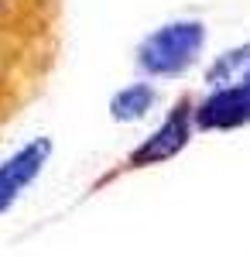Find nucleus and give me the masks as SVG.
Masks as SVG:
<instances>
[{
	"label": "nucleus",
	"instance_id": "obj_1",
	"mask_svg": "<svg viewBox=\"0 0 250 257\" xmlns=\"http://www.w3.org/2000/svg\"><path fill=\"white\" fill-rule=\"evenodd\" d=\"M202 48V24L195 21H178L161 31H154L141 48V62L151 72H178L199 55Z\"/></svg>",
	"mask_w": 250,
	"mask_h": 257
},
{
	"label": "nucleus",
	"instance_id": "obj_2",
	"mask_svg": "<svg viewBox=\"0 0 250 257\" xmlns=\"http://www.w3.org/2000/svg\"><path fill=\"white\" fill-rule=\"evenodd\" d=\"M45 155H48V144H45V141H38V144L24 148L21 155H14V158L0 168V209H7V206L14 202V196H18L21 189H24L31 178L38 175Z\"/></svg>",
	"mask_w": 250,
	"mask_h": 257
},
{
	"label": "nucleus",
	"instance_id": "obj_3",
	"mask_svg": "<svg viewBox=\"0 0 250 257\" xmlns=\"http://www.w3.org/2000/svg\"><path fill=\"white\" fill-rule=\"evenodd\" d=\"M185 141H189V106H178L172 117L165 120V127L134 155V161L137 165L141 161H165V158H172Z\"/></svg>",
	"mask_w": 250,
	"mask_h": 257
},
{
	"label": "nucleus",
	"instance_id": "obj_4",
	"mask_svg": "<svg viewBox=\"0 0 250 257\" xmlns=\"http://www.w3.org/2000/svg\"><path fill=\"white\" fill-rule=\"evenodd\" d=\"M151 89L148 86H134V89H127V93H120L113 103V110H116V117H141L148 106H151Z\"/></svg>",
	"mask_w": 250,
	"mask_h": 257
}]
</instances>
